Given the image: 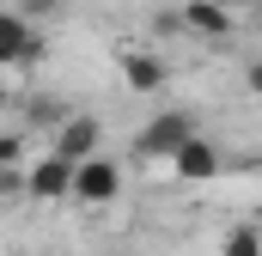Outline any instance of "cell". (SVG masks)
<instances>
[{
  "instance_id": "cell-1",
  "label": "cell",
  "mask_w": 262,
  "mask_h": 256,
  "mask_svg": "<svg viewBox=\"0 0 262 256\" xmlns=\"http://www.w3.org/2000/svg\"><path fill=\"white\" fill-rule=\"evenodd\" d=\"M195 134H201V128H195V116H189V110H159L152 122L134 134V159H140V165H171V159H177Z\"/></svg>"
},
{
  "instance_id": "cell-2",
  "label": "cell",
  "mask_w": 262,
  "mask_h": 256,
  "mask_svg": "<svg viewBox=\"0 0 262 256\" xmlns=\"http://www.w3.org/2000/svg\"><path fill=\"white\" fill-rule=\"evenodd\" d=\"M49 61V31H37L18 6L0 18V67L12 73V79H25L31 67H43Z\"/></svg>"
},
{
  "instance_id": "cell-3",
  "label": "cell",
  "mask_w": 262,
  "mask_h": 256,
  "mask_svg": "<svg viewBox=\"0 0 262 256\" xmlns=\"http://www.w3.org/2000/svg\"><path fill=\"white\" fill-rule=\"evenodd\" d=\"M116 195H122V165H116V159L98 153V159L79 165V177H73V201H85V207H110Z\"/></svg>"
},
{
  "instance_id": "cell-4",
  "label": "cell",
  "mask_w": 262,
  "mask_h": 256,
  "mask_svg": "<svg viewBox=\"0 0 262 256\" xmlns=\"http://www.w3.org/2000/svg\"><path fill=\"white\" fill-rule=\"evenodd\" d=\"M55 153H61L67 165L98 159V153H104V128H98V116H67V122L55 128Z\"/></svg>"
},
{
  "instance_id": "cell-5",
  "label": "cell",
  "mask_w": 262,
  "mask_h": 256,
  "mask_svg": "<svg viewBox=\"0 0 262 256\" xmlns=\"http://www.w3.org/2000/svg\"><path fill=\"white\" fill-rule=\"evenodd\" d=\"M73 177H79V165H67L61 153L49 146V153L31 165V195H37V201H73Z\"/></svg>"
},
{
  "instance_id": "cell-6",
  "label": "cell",
  "mask_w": 262,
  "mask_h": 256,
  "mask_svg": "<svg viewBox=\"0 0 262 256\" xmlns=\"http://www.w3.org/2000/svg\"><path fill=\"white\" fill-rule=\"evenodd\" d=\"M183 37L226 43V37H232V12H226L220 0H183Z\"/></svg>"
},
{
  "instance_id": "cell-7",
  "label": "cell",
  "mask_w": 262,
  "mask_h": 256,
  "mask_svg": "<svg viewBox=\"0 0 262 256\" xmlns=\"http://www.w3.org/2000/svg\"><path fill=\"white\" fill-rule=\"evenodd\" d=\"M165 79H171V67H165V55H152V49H128L122 55V86L128 92H165Z\"/></svg>"
},
{
  "instance_id": "cell-8",
  "label": "cell",
  "mask_w": 262,
  "mask_h": 256,
  "mask_svg": "<svg viewBox=\"0 0 262 256\" xmlns=\"http://www.w3.org/2000/svg\"><path fill=\"white\" fill-rule=\"evenodd\" d=\"M171 171H177L183 183H213V177H220V146H213L207 134H195V140L171 159Z\"/></svg>"
},
{
  "instance_id": "cell-9",
  "label": "cell",
  "mask_w": 262,
  "mask_h": 256,
  "mask_svg": "<svg viewBox=\"0 0 262 256\" xmlns=\"http://www.w3.org/2000/svg\"><path fill=\"white\" fill-rule=\"evenodd\" d=\"M220 256H262V232L256 226H232L226 244H220Z\"/></svg>"
},
{
  "instance_id": "cell-10",
  "label": "cell",
  "mask_w": 262,
  "mask_h": 256,
  "mask_svg": "<svg viewBox=\"0 0 262 256\" xmlns=\"http://www.w3.org/2000/svg\"><path fill=\"white\" fill-rule=\"evenodd\" d=\"M0 171H25V134H6L0 140Z\"/></svg>"
},
{
  "instance_id": "cell-11",
  "label": "cell",
  "mask_w": 262,
  "mask_h": 256,
  "mask_svg": "<svg viewBox=\"0 0 262 256\" xmlns=\"http://www.w3.org/2000/svg\"><path fill=\"white\" fill-rule=\"evenodd\" d=\"M61 6H67V0H18V12H25L31 25H37V18H55Z\"/></svg>"
},
{
  "instance_id": "cell-12",
  "label": "cell",
  "mask_w": 262,
  "mask_h": 256,
  "mask_svg": "<svg viewBox=\"0 0 262 256\" xmlns=\"http://www.w3.org/2000/svg\"><path fill=\"white\" fill-rule=\"evenodd\" d=\"M244 86H250V92L262 98V61H250V67H244Z\"/></svg>"
},
{
  "instance_id": "cell-13",
  "label": "cell",
  "mask_w": 262,
  "mask_h": 256,
  "mask_svg": "<svg viewBox=\"0 0 262 256\" xmlns=\"http://www.w3.org/2000/svg\"><path fill=\"white\" fill-rule=\"evenodd\" d=\"M220 6H226V12H238V6H250V0H220Z\"/></svg>"
}]
</instances>
